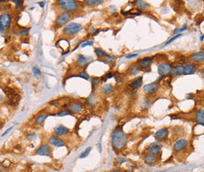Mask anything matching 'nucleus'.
<instances>
[{"label":"nucleus","instance_id":"f257e3e1","mask_svg":"<svg viewBox=\"0 0 204 172\" xmlns=\"http://www.w3.org/2000/svg\"><path fill=\"white\" fill-rule=\"evenodd\" d=\"M127 143V135L122 128L114 131L112 137V146L115 150H122Z\"/></svg>","mask_w":204,"mask_h":172},{"label":"nucleus","instance_id":"f03ea898","mask_svg":"<svg viewBox=\"0 0 204 172\" xmlns=\"http://www.w3.org/2000/svg\"><path fill=\"white\" fill-rule=\"evenodd\" d=\"M58 6L68 13H74L78 11L79 9V5L77 1L74 0H59L57 1Z\"/></svg>","mask_w":204,"mask_h":172},{"label":"nucleus","instance_id":"7ed1b4c3","mask_svg":"<svg viewBox=\"0 0 204 172\" xmlns=\"http://www.w3.org/2000/svg\"><path fill=\"white\" fill-rule=\"evenodd\" d=\"M83 29V25L78 23H70L64 28V34L68 36H72L76 35Z\"/></svg>","mask_w":204,"mask_h":172},{"label":"nucleus","instance_id":"20e7f679","mask_svg":"<svg viewBox=\"0 0 204 172\" xmlns=\"http://www.w3.org/2000/svg\"><path fill=\"white\" fill-rule=\"evenodd\" d=\"M72 14L68 12H62L59 14L56 19V24L57 27H61L63 25L66 24L71 19H72Z\"/></svg>","mask_w":204,"mask_h":172},{"label":"nucleus","instance_id":"39448f33","mask_svg":"<svg viewBox=\"0 0 204 172\" xmlns=\"http://www.w3.org/2000/svg\"><path fill=\"white\" fill-rule=\"evenodd\" d=\"M162 147V145L160 143V142L156 141L149 145L147 150H148V153L150 155H157L158 153H160V151L161 150Z\"/></svg>","mask_w":204,"mask_h":172},{"label":"nucleus","instance_id":"423d86ee","mask_svg":"<svg viewBox=\"0 0 204 172\" xmlns=\"http://www.w3.org/2000/svg\"><path fill=\"white\" fill-rule=\"evenodd\" d=\"M36 153L38 155L45 156H49L52 153V150L50 146L47 144H42L39 146L36 150Z\"/></svg>","mask_w":204,"mask_h":172},{"label":"nucleus","instance_id":"0eeeda50","mask_svg":"<svg viewBox=\"0 0 204 172\" xmlns=\"http://www.w3.org/2000/svg\"><path fill=\"white\" fill-rule=\"evenodd\" d=\"M0 22L2 24L3 29H9L11 24V17L10 14L7 13H4L0 16Z\"/></svg>","mask_w":204,"mask_h":172},{"label":"nucleus","instance_id":"6e6552de","mask_svg":"<svg viewBox=\"0 0 204 172\" xmlns=\"http://www.w3.org/2000/svg\"><path fill=\"white\" fill-rule=\"evenodd\" d=\"M158 89H159V84L157 82H153V83L148 84V85L144 86L143 92L147 95H151L156 93Z\"/></svg>","mask_w":204,"mask_h":172},{"label":"nucleus","instance_id":"1a4fd4ad","mask_svg":"<svg viewBox=\"0 0 204 172\" xmlns=\"http://www.w3.org/2000/svg\"><path fill=\"white\" fill-rule=\"evenodd\" d=\"M53 133L56 136H64L70 133V129L64 125H58L53 128Z\"/></svg>","mask_w":204,"mask_h":172},{"label":"nucleus","instance_id":"9d476101","mask_svg":"<svg viewBox=\"0 0 204 172\" xmlns=\"http://www.w3.org/2000/svg\"><path fill=\"white\" fill-rule=\"evenodd\" d=\"M169 135V131L167 128H161L159 131H157L156 133L155 134V138L157 142H162L166 139Z\"/></svg>","mask_w":204,"mask_h":172},{"label":"nucleus","instance_id":"9b49d317","mask_svg":"<svg viewBox=\"0 0 204 172\" xmlns=\"http://www.w3.org/2000/svg\"><path fill=\"white\" fill-rule=\"evenodd\" d=\"M48 142L53 146H55V147H61V146H64L65 145V142L62 139L59 138L58 136H52L50 137L49 140H48Z\"/></svg>","mask_w":204,"mask_h":172},{"label":"nucleus","instance_id":"f8f14e48","mask_svg":"<svg viewBox=\"0 0 204 172\" xmlns=\"http://www.w3.org/2000/svg\"><path fill=\"white\" fill-rule=\"evenodd\" d=\"M171 70H172L171 65L167 63H162L158 67V71L160 73V74H161L162 76H165V75L168 74L169 73H171Z\"/></svg>","mask_w":204,"mask_h":172},{"label":"nucleus","instance_id":"ddd939ff","mask_svg":"<svg viewBox=\"0 0 204 172\" xmlns=\"http://www.w3.org/2000/svg\"><path fill=\"white\" fill-rule=\"evenodd\" d=\"M151 62H152V58L151 57H145V58L141 59L138 62V64H139L138 67L141 70H148L151 67Z\"/></svg>","mask_w":204,"mask_h":172},{"label":"nucleus","instance_id":"4468645a","mask_svg":"<svg viewBox=\"0 0 204 172\" xmlns=\"http://www.w3.org/2000/svg\"><path fill=\"white\" fill-rule=\"evenodd\" d=\"M83 106L80 103H72L68 107V110L70 111L72 114H79L80 112L83 111Z\"/></svg>","mask_w":204,"mask_h":172},{"label":"nucleus","instance_id":"2eb2a0df","mask_svg":"<svg viewBox=\"0 0 204 172\" xmlns=\"http://www.w3.org/2000/svg\"><path fill=\"white\" fill-rule=\"evenodd\" d=\"M188 146V141L186 139H180L176 142L173 145V150L176 152H179L181 150H184Z\"/></svg>","mask_w":204,"mask_h":172},{"label":"nucleus","instance_id":"dca6fc26","mask_svg":"<svg viewBox=\"0 0 204 172\" xmlns=\"http://www.w3.org/2000/svg\"><path fill=\"white\" fill-rule=\"evenodd\" d=\"M196 68L195 65H193V64H188L185 67H183L182 73L184 74H192L196 72Z\"/></svg>","mask_w":204,"mask_h":172},{"label":"nucleus","instance_id":"f3484780","mask_svg":"<svg viewBox=\"0 0 204 172\" xmlns=\"http://www.w3.org/2000/svg\"><path fill=\"white\" fill-rule=\"evenodd\" d=\"M91 60H92L91 57L88 58V57H85L83 55H78V56H77V64L80 67H83L85 65H87L89 62L91 61Z\"/></svg>","mask_w":204,"mask_h":172},{"label":"nucleus","instance_id":"a211bd4d","mask_svg":"<svg viewBox=\"0 0 204 172\" xmlns=\"http://www.w3.org/2000/svg\"><path fill=\"white\" fill-rule=\"evenodd\" d=\"M196 122L201 125L202 126H203L204 125V110L203 109H200L199 110L196 114Z\"/></svg>","mask_w":204,"mask_h":172},{"label":"nucleus","instance_id":"6ab92c4d","mask_svg":"<svg viewBox=\"0 0 204 172\" xmlns=\"http://www.w3.org/2000/svg\"><path fill=\"white\" fill-rule=\"evenodd\" d=\"M191 60L194 62L196 63H202L203 62L204 60V54L203 52H199V53H194L191 56Z\"/></svg>","mask_w":204,"mask_h":172},{"label":"nucleus","instance_id":"aec40b11","mask_svg":"<svg viewBox=\"0 0 204 172\" xmlns=\"http://www.w3.org/2000/svg\"><path fill=\"white\" fill-rule=\"evenodd\" d=\"M143 83V79L142 77H138L136 79H134L130 84V86L133 89H137L141 87Z\"/></svg>","mask_w":204,"mask_h":172},{"label":"nucleus","instance_id":"412c9836","mask_svg":"<svg viewBox=\"0 0 204 172\" xmlns=\"http://www.w3.org/2000/svg\"><path fill=\"white\" fill-rule=\"evenodd\" d=\"M144 160H145V164L151 165V164H154L156 163L157 160H158V158L156 156V155H150L149 154V155L146 156L144 158Z\"/></svg>","mask_w":204,"mask_h":172},{"label":"nucleus","instance_id":"4be33fe9","mask_svg":"<svg viewBox=\"0 0 204 172\" xmlns=\"http://www.w3.org/2000/svg\"><path fill=\"white\" fill-rule=\"evenodd\" d=\"M48 117L47 114H40V115H39L38 117H37V118L35 119V125H42L43 123H44V121H46V117Z\"/></svg>","mask_w":204,"mask_h":172},{"label":"nucleus","instance_id":"5701e85b","mask_svg":"<svg viewBox=\"0 0 204 172\" xmlns=\"http://www.w3.org/2000/svg\"><path fill=\"white\" fill-rule=\"evenodd\" d=\"M113 90H114V88H113V86H112V85H110V84H106V85H104L103 87V89H102L103 92L104 93V94L106 95L111 94V93L113 92Z\"/></svg>","mask_w":204,"mask_h":172},{"label":"nucleus","instance_id":"b1692460","mask_svg":"<svg viewBox=\"0 0 204 172\" xmlns=\"http://www.w3.org/2000/svg\"><path fill=\"white\" fill-rule=\"evenodd\" d=\"M135 3H136L137 7L139 9H148L149 7V5L145 1L140 0V1H136Z\"/></svg>","mask_w":204,"mask_h":172},{"label":"nucleus","instance_id":"393cba45","mask_svg":"<svg viewBox=\"0 0 204 172\" xmlns=\"http://www.w3.org/2000/svg\"><path fill=\"white\" fill-rule=\"evenodd\" d=\"M95 53L96 55L98 56L99 58H105L107 56V53L104 51V50H102L101 49H100V48H96L95 49Z\"/></svg>","mask_w":204,"mask_h":172},{"label":"nucleus","instance_id":"a878e982","mask_svg":"<svg viewBox=\"0 0 204 172\" xmlns=\"http://www.w3.org/2000/svg\"><path fill=\"white\" fill-rule=\"evenodd\" d=\"M58 117H65V116H72L73 114L68 110H62L56 114Z\"/></svg>","mask_w":204,"mask_h":172},{"label":"nucleus","instance_id":"bb28decb","mask_svg":"<svg viewBox=\"0 0 204 172\" xmlns=\"http://www.w3.org/2000/svg\"><path fill=\"white\" fill-rule=\"evenodd\" d=\"M182 69H183L182 66H177V67H175L173 69L171 70V73L173 75H179L182 73Z\"/></svg>","mask_w":204,"mask_h":172},{"label":"nucleus","instance_id":"cd10ccee","mask_svg":"<svg viewBox=\"0 0 204 172\" xmlns=\"http://www.w3.org/2000/svg\"><path fill=\"white\" fill-rule=\"evenodd\" d=\"M86 3H87V5H88V6H96L100 5L101 3H102V1H100V0H94V1L89 0V1H86Z\"/></svg>","mask_w":204,"mask_h":172},{"label":"nucleus","instance_id":"c85d7f7f","mask_svg":"<svg viewBox=\"0 0 204 172\" xmlns=\"http://www.w3.org/2000/svg\"><path fill=\"white\" fill-rule=\"evenodd\" d=\"M91 150H92V148L91 147H88L87 148L86 150H84L83 152L80 154V156H79V158H86L87 156L89 155V153L91 152Z\"/></svg>","mask_w":204,"mask_h":172},{"label":"nucleus","instance_id":"c756f323","mask_svg":"<svg viewBox=\"0 0 204 172\" xmlns=\"http://www.w3.org/2000/svg\"><path fill=\"white\" fill-rule=\"evenodd\" d=\"M32 73H33V74L35 75V77L36 78H39L40 77V75H41V71H40V70L38 67H34L32 68Z\"/></svg>","mask_w":204,"mask_h":172},{"label":"nucleus","instance_id":"7c9ffc66","mask_svg":"<svg viewBox=\"0 0 204 172\" xmlns=\"http://www.w3.org/2000/svg\"><path fill=\"white\" fill-rule=\"evenodd\" d=\"M36 138H37V135L35 133H30L28 134V135H27V136H26V139L30 142H32L34 141V140H35Z\"/></svg>","mask_w":204,"mask_h":172},{"label":"nucleus","instance_id":"2f4dec72","mask_svg":"<svg viewBox=\"0 0 204 172\" xmlns=\"http://www.w3.org/2000/svg\"><path fill=\"white\" fill-rule=\"evenodd\" d=\"M140 70H141L138 67V66L134 65V66L131 67V69H130V74H137V72H139Z\"/></svg>","mask_w":204,"mask_h":172},{"label":"nucleus","instance_id":"473e14b6","mask_svg":"<svg viewBox=\"0 0 204 172\" xmlns=\"http://www.w3.org/2000/svg\"><path fill=\"white\" fill-rule=\"evenodd\" d=\"M141 14V10L140 9H132L131 10H130L129 12H127V13H126V14H124L125 15L126 14H132V15H139V14Z\"/></svg>","mask_w":204,"mask_h":172},{"label":"nucleus","instance_id":"72a5a7b5","mask_svg":"<svg viewBox=\"0 0 204 172\" xmlns=\"http://www.w3.org/2000/svg\"><path fill=\"white\" fill-rule=\"evenodd\" d=\"M79 77H81L82 78H84V79H86V80H88L89 78V74H87L86 71H81L80 72V75H79Z\"/></svg>","mask_w":204,"mask_h":172},{"label":"nucleus","instance_id":"f704fd0d","mask_svg":"<svg viewBox=\"0 0 204 172\" xmlns=\"http://www.w3.org/2000/svg\"><path fill=\"white\" fill-rule=\"evenodd\" d=\"M13 3L16 4V6H15L16 9H18L23 6V1H13Z\"/></svg>","mask_w":204,"mask_h":172},{"label":"nucleus","instance_id":"c9c22d12","mask_svg":"<svg viewBox=\"0 0 204 172\" xmlns=\"http://www.w3.org/2000/svg\"><path fill=\"white\" fill-rule=\"evenodd\" d=\"M93 42H91V41H87V42L84 41L83 42V44H81V47L84 48L86 46H90V45H93Z\"/></svg>","mask_w":204,"mask_h":172},{"label":"nucleus","instance_id":"e433bc0d","mask_svg":"<svg viewBox=\"0 0 204 172\" xmlns=\"http://www.w3.org/2000/svg\"><path fill=\"white\" fill-rule=\"evenodd\" d=\"M187 29V25L186 24H185L184 25V28H181V29H175L174 31H173V35H177V33L178 32H181V31H185Z\"/></svg>","mask_w":204,"mask_h":172},{"label":"nucleus","instance_id":"4c0bfd02","mask_svg":"<svg viewBox=\"0 0 204 172\" xmlns=\"http://www.w3.org/2000/svg\"><path fill=\"white\" fill-rule=\"evenodd\" d=\"M181 35H182L181 34H177V35L176 36H174V37H173V38H172V39H170V40H169V41H168V42H166V43L165 45H166L170 44V43H171V42H173V41H174V40H176L177 39H178L179 37H181Z\"/></svg>","mask_w":204,"mask_h":172},{"label":"nucleus","instance_id":"58836bf2","mask_svg":"<svg viewBox=\"0 0 204 172\" xmlns=\"http://www.w3.org/2000/svg\"><path fill=\"white\" fill-rule=\"evenodd\" d=\"M13 128H14V127H10V128H9L7 130L5 131H4V132L3 133V135H2V137H4L5 135H7V134H8L9 132H10V131L12 129H13Z\"/></svg>","mask_w":204,"mask_h":172},{"label":"nucleus","instance_id":"ea45409f","mask_svg":"<svg viewBox=\"0 0 204 172\" xmlns=\"http://www.w3.org/2000/svg\"><path fill=\"white\" fill-rule=\"evenodd\" d=\"M28 32H29V30H28V29H26V30L25 29L24 31H20V35H23V36H24V35H27L28 34Z\"/></svg>","mask_w":204,"mask_h":172},{"label":"nucleus","instance_id":"a19ab883","mask_svg":"<svg viewBox=\"0 0 204 172\" xmlns=\"http://www.w3.org/2000/svg\"><path fill=\"white\" fill-rule=\"evenodd\" d=\"M138 54H132V55H128L126 56V58L130 59V58H134V57H136Z\"/></svg>","mask_w":204,"mask_h":172},{"label":"nucleus","instance_id":"79ce46f5","mask_svg":"<svg viewBox=\"0 0 204 172\" xmlns=\"http://www.w3.org/2000/svg\"><path fill=\"white\" fill-rule=\"evenodd\" d=\"M119 162L120 164H122V163L126 162V159H123V158H119Z\"/></svg>","mask_w":204,"mask_h":172},{"label":"nucleus","instance_id":"37998d69","mask_svg":"<svg viewBox=\"0 0 204 172\" xmlns=\"http://www.w3.org/2000/svg\"><path fill=\"white\" fill-rule=\"evenodd\" d=\"M115 80H116L117 82H121V81H122V79H121L120 77H119V76H116V77H115Z\"/></svg>","mask_w":204,"mask_h":172},{"label":"nucleus","instance_id":"c03bdc74","mask_svg":"<svg viewBox=\"0 0 204 172\" xmlns=\"http://www.w3.org/2000/svg\"><path fill=\"white\" fill-rule=\"evenodd\" d=\"M3 26H2V24H1V22H0V34H3Z\"/></svg>","mask_w":204,"mask_h":172},{"label":"nucleus","instance_id":"a18cd8bd","mask_svg":"<svg viewBox=\"0 0 204 172\" xmlns=\"http://www.w3.org/2000/svg\"><path fill=\"white\" fill-rule=\"evenodd\" d=\"M45 3H46L45 2H42V3H39V6H41L42 8H43V7H44V6H45Z\"/></svg>","mask_w":204,"mask_h":172},{"label":"nucleus","instance_id":"49530a36","mask_svg":"<svg viewBox=\"0 0 204 172\" xmlns=\"http://www.w3.org/2000/svg\"><path fill=\"white\" fill-rule=\"evenodd\" d=\"M110 172H123V171H119V170H112V171H111Z\"/></svg>","mask_w":204,"mask_h":172},{"label":"nucleus","instance_id":"de8ad7c7","mask_svg":"<svg viewBox=\"0 0 204 172\" xmlns=\"http://www.w3.org/2000/svg\"><path fill=\"white\" fill-rule=\"evenodd\" d=\"M3 99H4V97H3V95H1V94H0V101H2V100H3Z\"/></svg>","mask_w":204,"mask_h":172},{"label":"nucleus","instance_id":"09e8293b","mask_svg":"<svg viewBox=\"0 0 204 172\" xmlns=\"http://www.w3.org/2000/svg\"><path fill=\"white\" fill-rule=\"evenodd\" d=\"M203 38H204L203 35H202V36L200 37V40H201V41H203Z\"/></svg>","mask_w":204,"mask_h":172},{"label":"nucleus","instance_id":"8fccbe9b","mask_svg":"<svg viewBox=\"0 0 204 172\" xmlns=\"http://www.w3.org/2000/svg\"><path fill=\"white\" fill-rule=\"evenodd\" d=\"M3 164H1V162H0V170H1V169H2V168H3Z\"/></svg>","mask_w":204,"mask_h":172},{"label":"nucleus","instance_id":"3c124183","mask_svg":"<svg viewBox=\"0 0 204 172\" xmlns=\"http://www.w3.org/2000/svg\"><path fill=\"white\" fill-rule=\"evenodd\" d=\"M0 172H3V171H0Z\"/></svg>","mask_w":204,"mask_h":172}]
</instances>
